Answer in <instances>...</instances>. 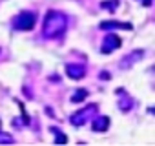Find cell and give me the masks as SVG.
<instances>
[{"label": "cell", "instance_id": "obj_1", "mask_svg": "<svg viewBox=\"0 0 155 146\" xmlns=\"http://www.w3.org/2000/svg\"><path fill=\"white\" fill-rule=\"evenodd\" d=\"M64 29H66V17L57 11H49L46 17V22H44V35L55 37V35L64 33Z\"/></svg>", "mask_w": 155, "mask_h": 146}, {"label": "cell", "instance_id": "obj_2", "mask_svg": "<svg viewBox=\"0 0 155 146\" xmlns=\"http://www.w3.org/2000/svg\"><path fill=\"white\" fill-rule=\"evenodd\" d=\"M15 26L18 28V29H31L33 26H35V15L33 13H22L20 17H17V20H15Z\"/></svg>", "mask_w": 155, "mask_h": 146}, {"label": "cell", "instance_id": "obj_3", "mask_svg": "<svg viewBox=\"0 0 155 146\" xmlns=\"http://www.w3.org/2000/svg\"><path fill=\"white\" fill-rule=\"evenodd\" d=\"M119 46H120V38H119L115 33H111V35H108V37H106V40H104L102 53H110L111 49H115V48H119Z\"/></svg>", "mask_w": 155, "mask_h": 146}, {"label": "cell", "instance_id": "obj_4", "mask_svg": "<svg viewBox=\"0 0 155 146\" xmlns=\"http://www.w3.org/2000/svg\"><path fill=\"white\" fill-rule=\"evenodd\" d=\"M66 71L69 73L71 79H81V77L84 75V68H82V66H75V64H69V66L66 68Z\"/></svg>", "mask_w": 155, "mask_h": 146}, {"label": "cell", "instance_id": "obj_5", "mask_svg": "<svg viewBox=\"0 0 155 146\" xmlns=\"http://www.w3.org/2000/svg\"><path fill=\"white\" fill-rule=\"evenodd\" d=\"M108 126H110V119H108V117L95 119V122H93V130H97V131H104Z\"/></svg>", "mask_w": 155, "mask_h": 146}, {"label": "cell", "instance_id": "obj_6", "mask_svg": "<svg viewBox=\"0 0 155 146\" xmlns=\"http://www.w3.org/2000/svg\"><path fill=\"white\" fill-rule=\"evenodd\" d=\"M84 97H86V91H84V90H79V93H77L71 101H73V102H77V101H81V99H84Z\"/></svg>", "mask_w": 155, "mask_h": 146}, {"label": "cell", "instance_id": "obj_7", "mask_svg": "<svg viewBox=\"0 0 155 146\" xmlns=\"http://www.w3.org/2000/svg\"><path fill=\"white\" fill-rule=\"evenodd\" d=\"M57 142H66V137H64L62 133H58V137H57Z\"/></svg>", "mask_w": 155, "mask_h": 146}]
</instances>
